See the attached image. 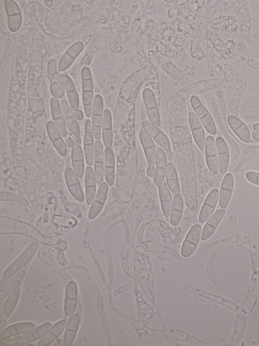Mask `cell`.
<instances>
[{
	"instance_id": "1",
	"label": "cell",
	"mask_w": 259,
	"mask_h": 346,
	"mask_svg": "<svg viewBox=\"0 0 259 346\" xmlns=\"http://www.w3.org/2000/svg\"><path fill=\"white\" fill-rule=\"evenodd\" d=\"M223 82V80L219 78H213L199 81L190 84L182 88L177 94L183 99H187L189 97L195 94L205 92L219 87Z\"/></svg>"
},
{
	"instance_id": "2",
	"label": "cell",
	"mask_w": 259,
	"mask_h": 346,
	"mask_svg": "<svg viewBox=\"0 0 259 346\" xmlns=\"http://www.w3.org/2000/svg\"><path fill=\"white\" fill-rule=\"evenodd\" d=\"M82 79V97L83 109L85 116L90 118L92 116V106L94 100L93 81L89 67H84L81 71Z\"/></svg>"
},
{
	"instance_id": "3",
	"label": "cell",
	"mask_w": 259,
	"mask_h": 346,
	"mask_svg": "<svg viewBox=\"0 0 259 346\" xmlns=\"http://www.w3.org/2000/svg\"><path fill=\"white\" fill-rule=\"evenodd\" d=\"M190 99L194 113L203 127L210 134H215L217 129L213 119L200 100L196 95L191 96Z\"/></svg>"
},
{
	"instance_id": "4",
	"label": "cell",
	"mask_w": 259,
	"mask_h": 346,
	"mask_svg": "<svg viewBox=\"0 0 259 346\" xmlns=\"http://www.w3.org/2000/svg\"><path fill=\"white\" fill-rule=\"evenodd\" d=\"M103 112V98L100 94H96L94 98L92 112V129L96 140L101 137Z\"/></svg>"
},
{
	"instance_id": "5",
	"label": "cell",
	"mask_w": 259,
	"mask_h": 346,
	"mask_svg": "<svg viewBox=\"0 0 259 346\" xmlns=\"http://www.w3.org/2000/svg\"><path fill=\"white\" fill-rule=\"evenodd\" d=\"M201 233V227L199 224L193 226L187 233L181 250V255L188 258L195 251Z\"/></svg>"
},
{
	"instance_id": "6",
	"label": "cell",
	"mask_w": 259,
	"mask_h": 346,
	"mask_svg": "<svg viewBox=\"0 0 259 346\" xmlns=\"http://www.w3.org/2000/svg\"><path fill=\"white\" fill-rule=\"evenodd\" d=\"M38 248V244L36 242L31 243L29 247L7 267L4 272L3 277L6 278L10 276L26 265L34 255Z\"/></svg>"
},
{
	"instance_id": "7",
	"label": "cell",
	"mask_w": 259,
	"mask_h": 346,
	"mask_svg": "<svg viewBox=\"0 0 259 346\" xmlns=\"http://www.w3.org/2000/svg\"><path fill=\"white\" fill-rule=\"evenodd\" d=\"M5 8L8 16V27L13 32L19 30L22 23L20 9L13 0L5 1Z\"/></svg>"
},
{
	"instance_id": "8",
	"label": "cell",
	"mask_w": 259,
	"mask_h": 346,
	"mask_svg": "<svg viewBox=\"0 0 259 346\" xmlns=\"http://www.w3.org/2000/svg\"><path fill=\"white\" fill-rule=\"evenodd\" d=\"M142 96L151 123L156 127L159 126L160 116L153 92L149 88H145L142 92Z\"/></svg>"
},
{
	"instance_id": "9",
	"label": "cell",
	"mask_w": 259,
	"mask_h": 346,
	"mask_svg": "<svg viewBox=\"0 0 259 346\" xmlns=\"http://www.w3.org/2000/svg\"><path fill=\"white\" fill-rule=\"evenodd\" d=\"M55 79L64 86L72 110L75 111L78 109L79 96L72 79L68 76L63 74L56 75Z\"/></svg>"
},
{
	"instance_id": "10",
	"label": "cell",
	"mask_w": 259,
	"mask_h": 346,
	"mask_svg": "<svg viewBox=\"0 0 259 346\" xmlns=\"http://www.w3.org/2000/svg\"><path fill=\"white\" fill-rule=\"evenodd\" d=\"M204 148L207 167L211 173L217 175L219 171V161L215 143L212 136H207Z\"/></svg>"
},
{
	"instance_id": "11",
	"label": "cell",
	"mask_w": 259,
	"mask_h": 346,
	"mask_svg": "<svg viewBox=\"0 0 259 346\" xmlns=\"http://www.w3.org/2000/svg\"><path fill=\"white\" fill-rule=\"evenodd\" d=\"M78 177L70 167L65 170V178L67 188L71 194L79 202L84 200V196L81 188Z\"/></svg>"
},
{
	"instance_id": "12",
	"label": "cell",
	"mask_w": 259,
	"mask_h": 346,
	"mask_svg": "<svg viewBox=\"0 0 259 346\" xmlns=\"http://www.w3.org/2000/svg\"><path fill=\"white\" fill-rule=\"evenodd\" d=\"M219 198V191L218 189H213L209 193L199 213V221L200 223L206 222L213 214Z\"/></svg>"
},
{
	"instance_id": "13",
	"label": "cell",
	"mask_w": 259,
	"mask_h": 346,
	"mask_svg": "<svg viewBox=\"0 0 259 346\" xmlns=\"http://www.w3.org/2000/svg\"><path fill=\"white\" fill-rule=\"evenodd\" d=\"M92 122L87 119L84 124V133L83 137V152L87 164H93L94 156V145Z\"/></svg>"
},
{
	"instance_id": "14",
	"label": "cell",
	"mask_w": 259,
	"mask_h": 346,
	"mask_svg": "<svg viewBox=\"0 0 259 346\" xmlns=\"http://www.w3.org/2000/svg\"><path fill=\"white\" fill-rule=\"evenodd\" d=\"M108 190L107 183L102 182L99 187L89 210L88 218L90 220L95 219L102 210L107 196Z\"/></svg>"
},
{
	"instance_id": "15",
	"label": "cell",
	"mask_w": 259,
	"mask_h": 346,
	"mask_svg": "<svg viewBox=\"0 0 259 346\" xmlns=\"http://www.w3.org/2000/svg\"><path fill=\"white\" fill-rule=\"evenodd\" d=\"M94 174L96 184L100 185L104 178V154L103 145L99 141L94 143Z\"/></svg>"
},
{
	"instance_id": "16",
	"label": "cell",
	"mask_w": 259,
	"mask_h": 346,
	"mask_svg": "<svg viewBox=\"0 0 259 346\" xmlns=\"http://www.w3.org/2000/svg\"><path fill=\"white\" fill-rule=\"evenodd\" d=\"M83 48V44L80 42H76L70 46L60 60L58 65V70L63 72L68 69L82 52Z\"/></svg>"
},
{
	"instance_id": "17",
	"label": "cell",
	"mask_w": 259,
	"mask_h": 346,
	"mask_svg": "<svg viewBox=\"0 0 259 346\" xmlns=\"http://www.w3.org/2000/svg\"><path fill=\"white\" fill-rule=\"evenodd\" d=\"M188 118L194 140L198 147L203 150L205 147V138L202 124L193 112L189 113Z\"/></svg>"
},
{
	"instance_id": "18",
	"label": "cell",
	"mask_w": 259,
	"mask_h": 346,
	"mask_svg": "<svg viewBox=\"0 0 259 346\" xmlns=\"http://www.w3.org/2000/svg\"><path fill=\"white\" fill-rule=\"evenodd\" d=\"M47 130L48 136L56 150L61 156H66L67 154V146L54 122L49 121L47 122Z\"/></svg>"
},
{
	"instance_id": "19",
	"label": "cell",
	"mask_w": 259,
	"mask_h": 346,
	"mask_svg": "<svg viewBox=\"0 0 259 346\" xmlns=\"http://www.w3.org/2000/svg\"><path fill=\"white\" fill-rule=\"evenodd\" d=\"M234 188V178L232 174L225 175L222 182L219 192V205L225 209L231 199Z\"/></svg>"
},
{
	"instance_id": "20",
	"label": "cell",
	"mask_w": 259,
	"mask_h": 346,
	"mask_svg": "<svg viewBox=\"0 0 259 346\" xmlns=\"http://www.w3.org/2000/svg\"><path fill=\"white\" fill-rule=\"evenodd\" d=\"M142 127L147 134L166 151L170 150V144L166 135L156 126L148 121L142 123Z\"/></svg>"
},
{
	"instance_id": "21",
	"label": "cell",
	"mask_w": 259,
	"mask_h": 346,
	"mask_svg": "<svg viewBox=\"0 0 259 346\" xmlns=\"http://www.w3.org/2000/svg\"><path fill=\"white\" fill-rule=\"evenodd\" d=\"M60 105L66 127L72 134L79 137L80 133L79 126L70 105L66 100H62Z\"/></svg>"
},
{
	"instance_id": "22",
	"label": "cell",
	"mask_w": 259,
	"mask_h": 346,
	"mask_svg": "<svg viewBox=\"0 0 259 346\" xmlns=\"http://www.w3.org/2000/svg\"><path fill=\"white\" fill-rule=\"evenodd\" d=\"M215 143L219 161V170L221 174L224 175L227 171L229 162L228 147L225 140L221 136H218Z\"/></svg>"
},
{
	"instance_id": "23",
	"label": "cell",
	"mask_w": 259,
	"mask_h": 346,
	"mask_svg": "<svg viewBox=\"0 0 259 346\" xmlns=\"http://www.w3.org/2000/svg\"><path fill=\"white\" fill-rule=\"evenodd\" d=\"M51 111L54 122L63 137L67 134L66 125L58 98L52 97L50 100Z\"/></svg>"
},
{
	"instance_id": "24",
	"label": "cell",
	"mask_w": 259,
	"mask_h": 346,
	"mask_svg": "<svg viewBox=\"0 0 259 346\" xmlns=\"http://www.w3.org/2000/svg\"><path fill=\"white\" fill-rule=\"evenodd\" d=\"M225 214V210L221 209L217 210L210 216L201 231L200 236L201 240L207 239L213 234Z\"/></svg>"
},
{
	"instance_id": "25",
	"label": "cell",
	"mask_w": 259,
	"mask_h": 346,
	"mask_svg": "<svg viewBox=\"0 0 259 346\" xmlns=\"http://www.w3.org/2000/svg\"><path fill=\"white\" fill-rule=\"evenodd\" d=\"M227 122L239 139L244 143H248L250 140V133L247 126L239 119L233 115L227 118Z\"/></svg>"
},
{
	"instance_id": "26",
	"label": "cell",
	"mask_w": 259,
	"mask_h": 346,
	"mask_svg": "<svg viewBox=\"0 0 259 346\" xmlns=\"http://www.w3.org/2000/svg\"><path fill=\"white\" fill-rule=\"evenodd\" d=\"M139 137L149 165L154 166L156 163V152L151 137L145 130L140 131Z\"/></svg>"
},
{
	"instance_id": "27",
	"label": "cell",
	"mask_w": 259,
	"mask_h": 346,
	"mask_svg": "<svg viewBox=\"0 0 259 346\" xmlns=\"http://www.w3.org/2000/svg\"><path fill=\"white\" fill-rule=\"evenodd\" d=\"M77 285L74 281H70L66 287L64 311L67 316L72 315L77 304Z\"/></svg>"
},
{
	"instance_id": "28",
	"label": "cell",
	"mask_w": 259,
	"mask_h": 346,
	"mask_svg": "<svg viewBox=\"0 0 259 346\" xmlns=\"http://www.w3.org/2000/svg\"><path fill=\"white\" fill-rule=\"evenodd\" d=\"M156 170L154 178V183L159 186L163 182L165 176L167 163L165 153L161 148L157 149L156 157Z\"/></svg>"
},
{
	"instance_id": "29",
	"label": "cell",
	"mask_w": 259,
	"mask_h": 346,
	"mask_svg": "<svg viewBox=\"0 0 259 346\" xmlns=\"http://www.w3.org/2000/svg\"><path fill=\"white\" fill-rule=\"evenodd\" d=\"M35 325L31 322H23L14 324L5 328L0 334V338H6L26 333L34 328Z\"/></svg>"
},
{
	"instance_id": "30",
	"label": "cell",
	"mask_w": 259,
	"mask_h": 346,
	"mask_svg": "<svg viewBox=\"0 0 259 346\" xmlns=\"http://www.w3.org/2000/svg\"><path fill=\"white\" fill-rule=\"evenodd\" d=\"M71 160L73 170L79 178L84 174V162L82 149L80 146L75 143L71 149Z\"/></svg>"
},
{
	"instance_id": "31",
	"label": "cell",
	"mask_w": 259,
	"mask_h": 346,
	"mask_svg": "<svg viewBox=\"0 0 259 346\" xmlns=\"http://www.w3.org/2000/svg\"><path fill=\"white\" fill-rule=\"evenodd\" d=\"M67 320L63 319L55 323L39 340L38 346H47L52 343L66 327Z\"/></svg>"
},
{
	"instance_id": "32",
	"label": "cell",
	"mask_w": 259,
	"mask_h": 346,
	"mask_svg": "<svg viewBox=\"0 0 259 346\" xmlns=\"http://www.w3.org/2000/svg\"><path fill=\"white\" fill-rule=\"evenodd\" d=\"M102 134L105 146L107 148H110L113 142V132L112 116L108 109H105L103 112Z\"/></svg>"
},
{
	"instance_id": "33",
	"label": "cell",
	"mask_w": 259,
	"mask_h": 346,
	"mask_svg": "<svg viewBox=\"0 0 259 346\" xmlns=\"http://www.w3.org/2000/svg\"><path fill=\"white\" fill-rule=\"evenodd\" d=\"M115 157L112 150L106 148L104 151V175L107 184L112 186L114 181Z\"/></svg>"
},
{
	"instance_id": "34",
	"label": "cell",
	"mask_w": 259,
	"mask_h": 346,
	"mask_svg": "<svg viewBox=\"0 0 259 346\" xmlns=\"http://www.w3.org/2000/svg\"><path fill=\"white\" fill-rule=\"evenodd\" d=\"M79 322V315L78 313H73L67 323L64 333L63 344L66 346L72 344L75 338Z\"/></svg>"
},
{
	"instance_id": "35",
	"label": "cell",
	"mask_w": 259,
	"mask_h": 346,
	"mask_svg": "<svg viewBox=\"0 0 259 346\" xmlns=\"http://www.w3.org/2000/svg\"><path fill=\"white\" fill-rule=\"evenodd\" d=\"M85 200L88 204H92L96 192V179L94 171L92 167L88 166L85 170Z\"/></svg>"
},
{
	"instance_id": "36",
	"label": "cell",
	"mask_w": 259,
	"mask_h": 346,
	"mask_svg": "<svg viewBox=\"0 0 259 346\" xmlns=\"http://www.w3.org/2000/svg\"><path fill=\"white\" fill-rule=\"evenodd\" d=\"M52 327L50 322H46L36 328L24 333L19 339L18 341L31 342L42 337Z\"/></svg>"
},
{
	"instance_id": "37",
	"label": "cell",
	"mask_w": 259,
	"mask_h": 346,
	"mask_svg": "<svg viewBox=\"0 0 259 346\" xmlns=\"http://www.w3.org/2000/svg\"><path fill=\"white\" fill-rule=\"evenodd\" d=\"M158 192L163 213L165 217H168L170 215L172 201L170 193L165 183H162L158 186Z\"/></svg>"
},
{
	"instance_id": "38",
	"label": "cell",
	"mask_w": 259,
	"mask_h": 346,
	"mask_svg": "<svg viewBox=\"0 0 259 346\" xmlns=\"http://www.w3.org/2000/svg\"><path fill=\"white\" fill-rule=\"evenodd\" d=\"M184 203L181 195H175L170 213V223L173 226L177 225L180 222L183 212Z\"/></svg>"
},
{
	"instance_id": "39",
	"label": "cell",
	"mask_w": 259,
	"mask_h": 346,
	"mask_svg": "<svg viewBox=\"0 0 259 346\" xmlns=\"http://www.w3.org/2000/svg\"><path fill=\"white\" fill-rule=\"evenodd\" d=\"M165 177L169 190L175 195L179 194L180 190L177 173L175 166L171 163L167 165Z\"/></svg>"
},
{
	"instance_id": "40",
	"label": "cell",
	"mask_w": 259,
	"mask_h": 346,
	"mask_svg": "<svg viewBox=\"0 0 259 346\" xmlns=\"http://www.w3.org/2000/svg\"><path fill=\"white\" fill-rule=\"evenodd\" d=\"M21 289L17 288L13 290L7 297L4 306V314L9 317L13 312L19 300Z\"/></svg>"
},
{
	"instance_id": "41",
	"label": "cell",
	"mask_w": 259,
	"mask_h": 346,
	"mask_svg": "<svg viewBox=\"0 0 259 346\" xmlns=\"http://www.w3.org/2000/svg\"><path fill=\"white\" fill-rule=\"evenodd\" d=\"M0 200L13 201L24 206L29 205L28 201L25 198L18 194L7 191H1L0 192Z\"/></svg>"
},
{
	"instance_id": "42",
	"label": "cell",
	"mask_w": 259,
	"mask_h": 346,
	"mask_svg": "<svg viewBox=\"0 0 259 346\" xmlns=\"http://www.w3.org/2000/svg\"><path fill=\"white\" fill-rule=\"evenodd\" d=\"M21 284L19 280H15L1 289L0 299L2 300Z\"/></svg>"
},
{
	"instance_id": "43",
	"label": "cell",
	"mask_w": 259,
	"mask_h": 346,
	"mask_svg": "<svg viewBox=\"0 0 259 346\" xmlns=\"http://www.w3.org/2000/svg\"><path fill=\"white\" fill-rule=\"evenodd\" d=\"M50 92L54 97L61 98L65 94V89L60 82L54 81L51 84Z\"/></svg>"
},
{
	"instance_id": "44",
	"label": "cell",
	"mask_w": 259,
	"mask_h": 346,
	"mask_svg": "<svg viewBox=\"0 0 259 346\" xmlns=\"http://www.w3.org/2000/svg\"><path fill=\"white\" fill-rule=\"evenodd\" d=\"M25 274L26 271L23 269H21L16 271L10 276L5 278L1 281V289L13 281L17 280V278L23 277Z\"/></svg>"
},
{
	"instance_id": "45",
	"label": "cell",
	"mask_w": 259,
	"mask_h": 346,
	"mask_svg": "<svg viewBox=\"0 0 259 346\" xmlns=\"http://www.w3.org/2000/svg\"><path fill=\"white\" fill-rule=\"evenodd\" d=\"M57 63L55 59H51L47 66V78L50 82L54 81L56 77Z\"/></svg>"
},
{
	"instance_id": "46",
	"label": "cell",
	"mask_w": 259,
	"mask_h": 346,
	"mask_svg": "<svg viewBox=\"0 0 259 346\" xmlns=\"http://www.w3.org/2000/svg\"><path fill=\"white\" fill-rule=\"evenodd\" d=\"M245 177L250 183L259 186V172L248 171L245 173Z\"/></svg>"
},
{
	"instance_id": "47",
	"label": "cell",
	"mask_w": 259,
	"mask_h": 346,
	"mask_svg": "<svg viewBox=\"0 0 259 346\" xmlns=\"http://www.w3.org/2000/svg\"><path fill=\"white\" fill-rule=\"evenodd\" d=\"M8 346H32L35 345L30 342H14L7 344Z\"/></svg>"
},
{
	"instance_id": "48",
	"label": "cell",
	"mask_w": 259,
	"mask_h": 346,
	"mask_svg": "<svg viewBox=\"0 0 259 346\" xmlns=\"http://www.w3.org/2000/svg\"><path fill=\"white\" fill-rule=\"evenodd\" d=\"M156 169L154 165H149L146 171L147 175L148 177H152L155 175Z\"/></svg>"
},
{
	"instance_id": "49",
	"label": "cell",
	"mask_w": 259,
	"mask_h": 346,
	"mask_svg": "<svg viewBox=\"0 0 259 346\" xmlns=\"http://www.w3.org/2000/svg\"><path fill=\"white\" fill-rule=\"evenodd\" d=\"M74 115L76 120H82L84 117L83 112L79 109L74 111Z\"/></svg>"
},
{
	"instance_id": "50",
	"label": "cell",
	"mask_w": 259,
	"mask_h": 346,
	"mask_svg": "<svg viewBox=\"0 0 259 346\" xmlns=\"http://www.w3.org/2000/svg\"><path fill=\"white\" fill-rule=\"evenodd\" d=\"M65 144L66 146L72 148L75 143H74L73 141L71 139L68 138L65 141Z\"/></svg>"
},
{
	"instance_id": "51",
	"label": "cell",
	"mask_w": 259,
	"mask_h": 346,
	"mask_svg": "<svg viewBox=\"0 0 259 346\" xmlns=\"http://www.w3.org/2000/svg\"><path fill=\"white\" fill-rule=\"evenodd\" d=\"M251 136L255 141L259 143V131H253Z\"/></svg>"
},
{
	"instance_id": "52",
	"label": "cell",
	"mask_w": 259,
	"mask_h": 346,
	"mask_svg": "<svg viewBox=\"0 0 259 346\" xmlns=\"http://www.w3.org/2000/svg\"><path fill=\"white\" fill-rule=\"evenodd\" d=\"M165 156L166 159L171 160L173 158V154L171 150L166 151Z\"/></svg>"
},
{
	"instance_id": "53",
	"label": "cell",
	"mask_w": 259,
	"mask_h": 346,
	"mask_svg": "<svg viewBox=\"0 0 259 346\" xmlns=\"http://www.w3.org/2000/svg\"><path fill=\"white\" fill-rule=\"evenodd\" d=\"M253 129L256 131H259V122L255 123L253 126Z\"/></svg>"
},
{
	"instance_id": "54",
	"label": "cell",
	"mask_w": 259,
	"mask_h": 346,
	"mask_svg": "<svg viewBox=\"0 0 259 346\" xmlns=\"http://www.w3.org/2000/svg\"><path fill=\"white\" fill-rule=\"evenodd\" d=\"M76 139H77V140H76V143H77V144H80V143H81V140L80 138L79 137H79H76Z\"/></svg>"
}]
</instances>
